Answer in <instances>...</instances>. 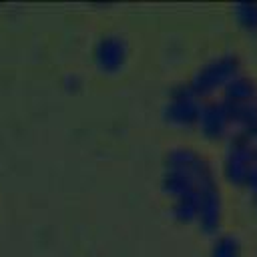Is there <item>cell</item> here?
I'll list each match as a JSON object with an SVG mask.
<instances>
[{
    "instance_id": "6da1fadb",
    "label": "cell",
    "mask_w": 257,
    "mask_h": 257,
    "mask_svg": "<svg viewBox=\"0 0 257 257\" xmlns=\"http://www.w3.org/2000/svg\"><path fill=\"white\" fill-rule=\"evenodd\" d=\"M239 10H241L239 20L251 30L257 28V6H239Z\"/></svg>"
},
{
    "instance_id": "7a4b0ae2",
    "label": "cell",
    "mask_w": 257,
    "mask_h": 257,
    "mask_svg": "<svg viewBox=\"0 0 257 257\" xmlns=\"http://www.w3.org/2000/svg\"><path fill=\"white\" fill-rule=\"evenodd\" d=\"M219 257H239V245L235 243V239H223V243H219Z\"/></svg>"
}]
</instances>
